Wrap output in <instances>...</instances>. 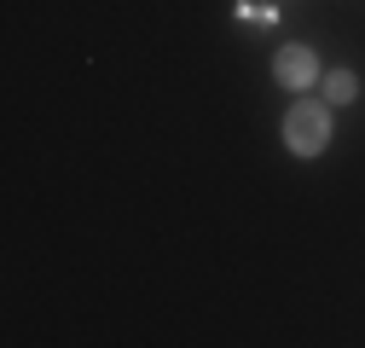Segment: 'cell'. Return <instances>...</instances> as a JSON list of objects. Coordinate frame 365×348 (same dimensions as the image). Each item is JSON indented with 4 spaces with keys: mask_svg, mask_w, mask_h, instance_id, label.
Segmentation results:
<instances>
[{
    "mask_svg": "<svg viewBox=\"0 0 365 348\" xmlns=\"http://www.w3.org/2000/svg\"><path fill=\"white\" fill-rule=\"evenodd\" d=\"M284 145L296 157H319L331 145V105L325 99H302L284 111Z\"/></svg>",
    "mask_w": 365,
    "mask_h": 348,
    "instance_id": "6da1fadb",
    "label": "cell"
},
{
    "mask_svg": "<svg viewBox=\"0 0 365 348\" xmlns=\"http://www.w3.org/2000/svg\"><path fill=\"white\" fill-rule=\"evenodd\" d=\"M319 76H325V70H319V53H313V47H302V41L279 47V58H272V81H279L284 93H307Z\"/></svg>",
    "mask_w": 365,
    "mask_h": 348,
    "instance_id": "7a4b0ae2",
    "label": "cell"
},
{
    "mask_svg": "<svg viewBox=\"0 0 365 348\" xmlns=\"http://www.w3.org/2000/svg\"><path fill=\"white\" fill-rule=\"evenodd\" d=\"M319 99H325L331 111L336 105H354L359 99V76L354 70H325V76H319Z\"/></svg>",
    "mask_w": 365,
    "mask_h": 348,
    "instance_id": "3957f363",
    "label": "cell"
},
{
    "mask_svg": "<svg viewBox=\"0 0 365 348\" xmlns=\"http://www.w3.org/2000/svg\"><path fill=\"white\" fill-rule=\"evenodd\" d=\"M232 18L250 24V29H279V6H272V0H238Z\"/></svg>",
    "mask_w": 365,
    "mask_h": 348,
    "instance_id": "277c9868",
    "label": "cell"
}]
</instances>
